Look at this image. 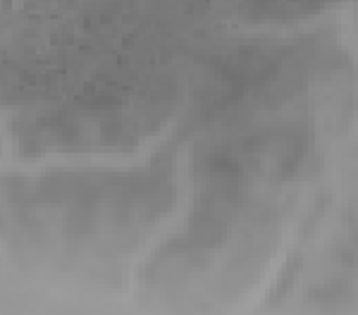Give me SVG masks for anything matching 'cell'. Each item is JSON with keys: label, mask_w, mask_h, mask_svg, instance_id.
<instances>
[{"label": "cell", "mask_w": 358, "mask_h": 315, "mask_svg": "<svg viewBox=\"0 0 358 315\" xmlns=\"http://www.w3.org/2000/svg\"><path fill=\"white\" fill-rule=\"evenodd\" d=\"M141 191L146 189L120 175L57 180L29 196L24 213H31L29 229L60 244L65 254L106 256L129 244L146 220Z\"/></svg>", "instance_id": "obj_1"}]
</instances>
